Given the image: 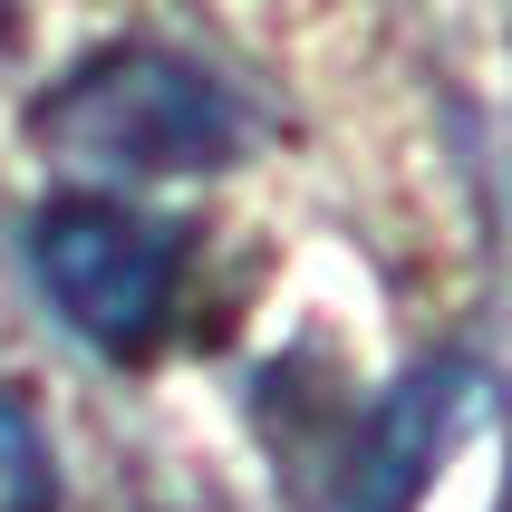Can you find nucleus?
Segmentation results:
<instances>
[{
  "instance_id": "nucleus-3",
  "label": "nucleus",
  "mask_w": 512,
  "mask_h": 512,
  "mask_svg": "<svg viewBox=\"0 0 512 512\" xmlns=\"http://www.w3.org/2000/svg\"><path fill=\"white\" fill-rule=\"evenodd\" d=\"M445 426H455V377H416L387 397V416L368 426L358 445V474H348V503L339 512H416L435 455H445Z\"/></svg>"
},
{
  "instance_id": "nucleus-4",
  "label": "nucleus",
  "mask_w": 512,
  "mask_h": 512,
  "mask_svg": "<svg viewBox=\"0 0 512 512\" xmlns=\"http://www.w3.org/2000/svg\"><path fill=\"white\" fill-rule=\"evenodd\" d=\"M58 503V464H49V435L20 397H0V512H49Z\"/></svg>"
},
{
  "instance_id": "nucleus-1",
  "label": "nucleus",
  "mask_w": 512,
  "mask_h": 512,
  "mask_svg": "<svg viewBox=\"0 0 512 512\" xmlns=\"http://www.w3.org/2000/svg\"><path fill=\"white\" fill-rule=\"evenodd\" d=\"M29 261H39L49 300L68 310V329L116 348V358L155 348V329L174 310V281H184V242L165 223L126 213V203H107V194L49 203L29 223Z\"/></svg>"
},
{
  "instance_id": "nucleus-2",
  "label": "nucleus",
  "mask_w": 512,
  "mask_h": 512,
  "mask_svg": "<svg viewBox=\"0 0 512 512\" xmlns=\"http://www.w3.org/2000/svg\"><path fill=\"white\" fill-rule=\"evenodd\" d=\"M39 136L78 165H126V174H184L232 155V107L174 58H97L39 107Z\"/></svg>"
}]
</instances>
